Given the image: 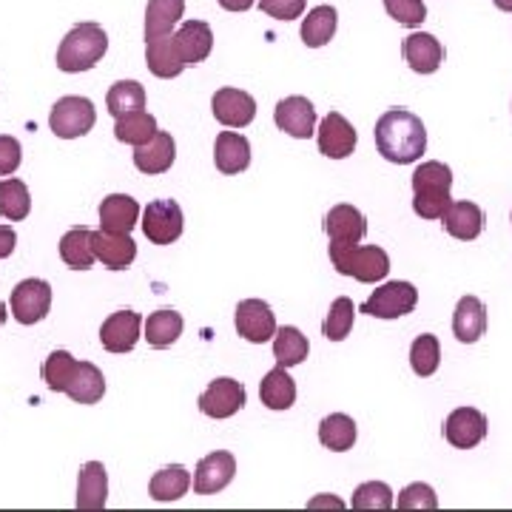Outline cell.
<instances>
[{
	"instance_id": "obj_1",
	"label": "cell",
	"mask_w": 512,
	"mask_h": 512,
	"mask_svg": "<svg viewBox=\"0 0 512 512\" xmlns=\"http://www.w3.org/2000/svg\"><path fill=\"white\" fill-rule=\"evenodd\" d=\"M376 148L387 163L410 165L421 160V154L427 151V128L407 109L384 111L376 123Z\"/></svg>"
},
{
	"instance_id": "obj_2",
	"label": "cell",
	"mask_w": 512,
	"mask_h": 512,
	"mask_svg": "<svg viewBox=\"0 0 512 512\" xmlns=\"http://www.w3.org/2000/svg\"><path fill=\"white\" fill-rule=\"evenodd\" d=\"M450 188H453L450 165L439 160L421 163L413 174V211L421 220H441L447 208L453 205Z\"/></svg>"
},
{
	"instance_id": "obj_3",
	"label": "cell",
	"mask_w": 512,
	"mask_h": 512,
	"mask_svg": "<svg viewBox=\"0 0 512 512\" xmlns=\"http://www.w3.org/2000/svg\"><path fill=\"white\" fill-rule=\"evenodd\" d=\"M106 52H109V35L103 32V26L77 23L57 49V69L66 74L89 72L103 60Z\"/></svg>"
},
{
	"instance_id": "obj_4",
	"label": "cell",
	"mask_w": 512,
	"mask_h": 512,
	"mask_svg": "<svg viewBox=\"0 0 512 512\" xmlns=\"http://www.w3.org/2000/svg\"><path fill=\"white\" fill-rule=\"evenodd\" d=\"M330 262L342 276H353L356 282H382L390 274V256L379 245H336L330 242Z\"/></svg>"
},
{
	"instance_id": "obj_5",
	"label": "cell",
	"mask_w": 512,
	"mask_h": 512,
	"mask_svg": "<svg viewBox=\"0 0 512 512\" xmlns=\"http://www.w3.org/2000/svg\"><path fill=\"white\" fill-rule=\"evenodd\" d=\"M97 123V111L89 97H60L52 114H49V128L55 131V137L60 140H77V137H86Z\"/></svg>"
},
{
	"instance_id": "obj_6",
	"label": "cell",
	"mask_w": 512,
	"mask_h": 512,
	"mask_svg": "<svg viewBox=\"0 0 512 512\" xmlns=\"http://www.w3.org/2000/svg\"><path fill=\"white\" fill-rule=\"evenodd\" d=\"M419 305V291L410 282H387L382 288H376L373 296L362 305V313L373 319H399L407 313L416 311Z\"/></svg>"
},
{
	"instance_id": "obj_7",
	"label": "cell",
	"mask_w": 512,
	"mask_h": 512,
	"mask_svg": "<svg viewBox=\"0 0 512 512\" xmlns=\"http://www.w3.org/2000/svg\"><path fill=\"white\" fill-rule=\"evenodd\" d=\"M183 208L174 200L148 202L143 211V234L154 245H171L183 237Z\"/></svg>"
},
{
	"instance_id": "obj_8",
	"label": "cell",
	"mask_w": 512,
	"mask_h": 512,
	"mask_svg": "<svg viewBox=\"0 0 512 512\" xmlns=\"http://www.w3.org/2000/svg\"><path fill=\"white\" fill-rule=\"evenodd\" d=\"M52 308V285L46 279H23L12 291V316L20 325H37Z\"/></svg>"
},
{
	"instance_id": "obj_9",
	"label": "cell",
	"mask_w": 512,
	"mask_h": 512,
	"mask_svg": "<svg viewBox=\"0 0 512 512\" xmlns=\"http://www.w3.org/2000/svg\"><path fill=\"white\" fill-rule=\"evenodd\" d=\"M234 322H237L239 336L248 339L251 345H265L276 336V316L271 305L262 299H242L234 311Z\"/></svg>"
},
{
	"instance_id": "obj_10",
	"label": "cell",
	"mask_w": 512,
	"mask_h": 512,
	"mask_svg": "<svg viewBox=\"0 0 512 512\" xmlns=\"http://www.w3.org/2000/svg\"><path fill=\"white\" fill-rule=\"evenodd\" d=\"M444 439L456 450H473L487 439V416L476 407H458L444 421Z\"/></svg>"
},
{
	"instance_id": "obj_11",
	"label": "cell",
	"mask_w": 512,
	"mask_h": 512,
	"mask_svg": "<svg viewBox=\"0 0 512 512\" xmlns=\"http://www.w3.org/2000/svg\"><path fill=\"white\" fill-rule=\"evenodd\" d=\"M245 407V387L237 379H217L200 396V410L208 419H231Z\"/></svg>"
},
{
	"instance_id": "obj_12",
	"label": "cell",
	"mask_w": 512,
	"mask_h": 512,
	"mask_svg": "<svg viewBox=\"0 0 512 512\" xmlns=\"http://www.w3.org/2000/svg\"><path fill=\"white\" fill-rule=\"evenodd\" d=\"M274 123L279 131L291 134L296 140H308L316 131V109H313L308 97L293 94V97H285V100L276 103Z\"/></svg>"
},
{
	"instance_id": "obj_13",
	"label": "cell",
	"mask_w": 512,
	"mask_h": 512,
	"mask_svg": "<svg viewBox=\"0 0 512 512\" xmlns=\"http://www.w3.org/2000/svg\"><path fill=\"white\" fill-rule=\"evenodd\" d=\"M316 143H319V151L325 157H330V160H345V157L353 154V148H356V128L350 126L345 114L330 111L328 117L319 123Z\"/></svg>"
},
{
	"instance_id": "obj_14",
	"label": "cell",
	"mask_w": 512,
	"mask_h": 512,
	"mask_svg": "<svg viewBox=\"0 0 512 512\" xmlns=\"http://www.w3.org/2000/svg\"><path fill=\"white\" fill-rule=\"evenodd\" d=\"M237 476V458L225 450H217L211 456H205L197 464L194 473V493L197 495H217L222 493Z\"/></svg>"
},
{
	"instance_id": "obj_15",
	"label": "cell",
	"mask_w": 512,
	"mask_h": 512,
	"mask_svg": "<svg viewBox=\"0 0 512 512\" xmlns=\"http://www.w3.org/2000/svg\"><path fill=\"white\" fill-rule=\"evenodd\" d=\"M143 330V316L134 311H117L100 328V342L109 353H131L140 342Z\"/></svg>"
},
{
	"instance_id": "obj_16",
	"label": "cell",
	"mask_w": 512,
	"mask_h": 512,
	"mask_svg": "<svg viewBox=\"0 0 512 512\" xmlns=\"http://www.w3.org/2000/svg\"><path fill=\"white\" fill-rule=\"evenodd\" d=\"M211 111L222 126L245 128L254 123L256 100L248 92H239V89H220L211 97Z\"/></svg>"
},
{
	"instance_id": "obj_17",
	"label": "cell",
	"mask_w": 512,
	"mask_h": 512,
	"mask_svg": "<svg viewBox=\"0 0 512 512\" xmlns=\"http://www.w3.org/2000/svg\"><path fill=\"white\" fill-rule=\"evenodd\" d=\"M325 234L336 245H359L367 234L365 214L356 205H333L325 214Z\"/></svg>"
},
{
	"instance_id": "obj_18",
	"label": "cell",
	"mask_w": 512,
	"mask_h": 512,
	"mask_svg": "<svg viewBox=\"0 0 512 512\" xmlns=\"http://www.w3.org/2000/svg\"><path fill=\"white\" fill-rule=\"evenodd\" d=\"M174 160H177V143L168 131H157L148 143L134 148V165L148 177L171 171Z\"/></svg>"
},
{
	"instance_id": "obj_19",
	"label": "cell",
	"mask_w": 512,
	"mask_h": 512,
	"mask_svg": "<svg viewBox=\"0 0 512 512\" xmlns=\"http://www.w3.org/2000/svg\"><path fill=\"white\" fill-rule=\"evenodd\" d=\"M402 55L416 74H433L444 63V46L427 32H413L404 37Z\"/></svg>"
},
{
	"instance_id": "obj_20",
	"label": "cell",
	"mask_w": 512,
	"mask_h": 512,
	"mask_svg": "<svg viewBox=\"0 0 512 512\" xmlns=\"http://www.w3.org/2000/svg\"><path fill=\"white\" fill-rule=\"evenodd\" d=\"M146 66L148 72L154 74V77H160V80L180 77L188 66H185L183 55L177 49V37L163 35L154 37V40H146Z\"/></svg>"
},
{
	"instance_id": "obj_21",
	"label": "cell",
	"mask_w": 512,
	"mask_h": 512,
	"mask_svg": "<svg viewBox=\"0 0 512 512\" xmlns=\"http://www.w3.org/2000/svg\"><path fill=\"white\" fill-rule=\"evenodd\" d=\"M92 245L97 259L109 268V271H126L128 265L137 259V242L128 234H111V231H94Z\"/></svg>"
},
{
	"instance_id": "obj_22",
	"label": "cell",
	"mask_w": 512,
	"mask_h": 512,
	"mask_svg": "<svg viewBox=\"0 0 512 512\" xmlns=\"http://www.w3.org/2000/svg\"><path fill=\"white\" fill-rule=\"evenodd\" d=\"M109 501V476L103 461H89L83 464L77 476V510H103Z\"/></svg>"
},
{
	"instance_id": "obj_23",
	"label": "cell",
	"mask_w": 512,
	"mask_h": 512,
	"mask_svg": "<svg viewBox=\"0 0 512 512\" xmlns=\"http://www.w3.org/2000/svg\"><path fill=\"white\" fill-rule=\"evenodd\" d=\"M140 220V202L128 194H111L100 205V228L111 234H131Z\"/></svg>"
},
{
	"instance_id": "obj_24",
	"label": "cell",
	"mask_w": 512,
	"mask_h": 512,
	"mask_svg": "<svg viewBox=\"0 0 512 512\" xmlns=\"http://www.w3.org/2000/svg\"><path fill=\"white\" fill-rule=\"evenodd\" d=\"M487 330V308L478 296H461L453 313V333L458 342L473 345Z\"/></svg>"
},
{
	"instance_id": "obj_25",
	"label": "cell",
	"mask_w": 512,
	"mask_h": 512,
	"mask_svg": "<svg viewBox=\"0 0 512 512\" xmlns=\"http://www.w3.org/2000/svg\"><path fill=\"white\" fill-rule=\"evenodd\" d=\"M214 163L222 174H239L251 165V143L237 131H220L214 143Z\"/></svg>"
},
{
	"instance_id": "obj_26",
	"label": "cell",
	"mask_w": 512,
	"mask_h": 512,
	"mask_svg": "<svg viewBox=\"0 0 512 512\" xmlns=\"http://www.w3.org/2000/svg\"><path fill=\"white\" fill-rule=\"evenodd\" d=\"M174 37H177V49L183 55L185 66H197L214 49V32L205 20H185Z\"/></svg>"
},
{
	"instance_id": "obj_27",
	"label": "cell",
	"mask_w": 512,
	"mask_h": 512,
	"mask_svg": "<svg viewBox=\"0 0 512 512\" xmlns=\"http://www.w3.org/2000/svg\"><path fill=\"white\" fill-rule=\"evenodd\" d=\"M66 396L77 404H97L106 396V379L92 362H77L66 384Z\"/></svg>"
},
{
	"instance_id": "obj_28",
	"label": "cell",
	"mask_w": 512,
	"mask_h": 512,
	"mask_svg": "<svg viewBox=\"0 0 512 512\" xmlns=\"http://www.w3.org/2000/svg\"><path fill=\"white\" fill-rule=\"evenodd\" d=\"M441 220H444V231L461 242H473L484 231V211L476 202H453Z\"/></svg>"
},
{
	"instance_id": "obj_29",
	"label": "cell",
	"mask_w": 512,
	"mask_h": 512,
	"mask_svg": "<svg viewBox=\"0 0 512 512\" xmlns=\"http://www.w3.org/2000/svg\"><path fill=\"white\" fill-rule=\"evenodd\" d=\"M259 399L268 410H291L296 402V382L288 376V367L276 365L259 382Z\"/></svg>"
},
{
	"instance_id": "obj_30",
	"label": "cell",
	"mask_w": 512,
	"mask_h": 512,
	"mask_svg": "<svg viewBox=\"0 0 512 512\" xmlns=\"http://www.w3.org/2000/svg\"><path fill=\"white\" fill-rule=\"evenodd\" d=\"M188 490H191V473L185 470L183 464L163 467L160 473H154L151 484H148V493H151L154 501H160V504L180 501Z\"/></svg>"
},
{
	"instance_id": "obj_31",
	"label": "cell",
	"mask_w": 512,
	"mask_h": 512,
	"mask_svg": "<svg viewBox=\"0 0 512 512\" xmlns=\"http://www.w3.org/2000/svg\"><path fill=\"white\" fill-rule=\"evenodd\" d=\"M336 23H339V12L333 6H316L308 12V18L302 20V43L308 49H322L328 46L333 35H336Z\"/></svg>"
},
{
	"instance_id": "obj_32",
	"label": "cell",
	"mask_w": 512,
	"mask_h": 512,
	"mask_svg": "<svg viewBox=\"0 0 512 512\" xmlns=\"http://www.w3.org/2000/svg\"><path fill=\"white\" fill-rule=\"evenodd\" d=\"M183 316L177 311H157L148 316L143 322V330H146V342L151 348L165 350L171 348L180 336H183Z\"/></svg>"
},
{
	"instance_id": "obj_33",
	"label": "cell",
	"mask_w": 512,
	"mask_h": 512,
	"mask_svg": "<svg viewBox=\"0 0 512 512\" xmlns=\"http://www.w3.org/2000/svg\"><path fill=\"white\" fill-rule=\"evenodd\" d=\"M92 234L89 228H72L69 234H63L60 239V256H63V262L74 268V271H89L94 265V245H92Z\"/></svg>"
},
{
	"instance_id": "obj_34",
	"label": "cell",
	"mask_w": 512,
	"mask_h": 512,
	"mask_svg": "<svg viewBox=\"0 0 512 512\" xmlns=\"http://www.w3.org/2000/svg\"><path fill=\"white\" fill-rule=\"evenodd\" d=\"M185 0H148L146 40L171 35V29L183 20Z\"/></svg>"
},
{
	"instance_id": "obj_35",
	"label": "cell",
	"mask_w": 512,
	"mask_h": 512,
	"mask_svg": "<svg viewBox=\"0 0 512 512\" xmlns=\"http://www.w3.org/2000/svg\"><path fill=\"white\" fill-rule=\"evenodd\" d=\"M319 441L333 453H345L356 444V421L348 413H330L319 421Z\"/></svg>"
},
{
	"instance_id": "obj_36",
	"label": "cell",
	"mask_w": 512,
	"mask_h": 512,
	"mask_svg": "<svg viewBox=\"0 0 512 512\" xmlns=\"http://www.w3.org/2000/svg\"><path fill=\"white\" fill-rule=\"evenodd\" d=\"M311 353L308 345V336H302V330L285 325V328H276L274 336V359L276 365L282 367H296L302 365Z\"/></svg>"
},
{
	"instance_id": "obj_37",
	"label": "cell",
	"mask_w": 512,
	"mask_h": 512,
	"mask_svg": "<svg viewBox=\"0 0 512 512\" xmlns=\"http://www.w3.org/2000/svg\"><path fill=\"white\" fill-rule=\"evenodd\" d=\"M160 128H157V120H154V114H148V111H128L123 117H117V126H114V137L120 140V143H128V146H143L148 143L154 134H157Z\"/></svg>"
},
{
	"instance_id": "obj_38",
	"label": "cell",
	"mask_w": 512,
	"mask_h": 512,
	"mask_svg": "<svg viewBox=\"0 0 512 512\" xmlns=\"http://www.w3.org/2000/svg\"><path fill=\"white\" fill-rule=\"evenodd\" d=\"M32 214V197H29V188L20 180H3L0 183V217L3 220L20 222Z\"/></svg>"
},
{
	"instance_id": "obj_39",
	"label": "cell",
	"mask_w": 512,
	"mask_h": 512,
	"mask_svg": "<svg viewBox=\"0 0 512 512\" xmlns=\"http://www.w3.org/2000/svg\"><path fill=\"white\" fill-rule=\"evenodd\" d=\"M106 106H109L111 117H123L128 111L146 109V89L137 80H120L109 89Z\"/></svg>"
},
{
	"instance_id": "obj_40",
	"label": "cell",
	"mask_w": 512,
	"mask_h": 512,
	"mask_svg": "<svg viewBox=\"0 0 512 512\" xmlns=\"http://www.w3.org/2000/svg\"><path fill=\"white\" fill-rule=\"evenodd\" d=\"M441 365V348H439V339L433 336V333H421L413 339V345H410V367H413V373L421 376V379H427V376H433Z\"/></svg>"
},
{
	"instance_id": "obj_41",
	"label": "cell",
	"mask_w": 512,
	"mask_h": 512,
	"mask_svg": "<svg viewBox=\"0 0 512 512\" xmlns=\"http://www.w3.org/2000/svg\"><path fill=\"white\" fill-rule=\"evenodd\" d=\"M353 319H356V308L348 296H339L333 305H330L328 319L322 322V336L328 342H342L348 339V333L353 330Z\"/></svg>"
},
{
	"instance_id": "obj_42",
	"label": "cell",
	"mask_w": 512,
	"mask_h": 512,
	"mask_svg": "<svg viewBox=\"0 0 512 512\" xmlns=\"http://www.w3.org/2000/svg\"><path fill=\"white\" fill-rule=\"evenodd\" d=\"M393 501V490L384 481H365L356 487V493L350 498L353 510H390Z\"/></svg>"
},
{
	"instance_id": "obj_43",
	"label": "cell",
	"mask_w": 512,
	"mask_h": 512,
	"mask_svg": "<svg viewBox=\"0 0 512 512\" xmlns=\"http://www.w3.org/2000/svg\"><path fill=\"white\" fill-rule=\"evenodd\" d=\"M74 365H77V359L69 350H52L49 359L43 362V382L49 384V390H55V393H66Z\"/></svg>"
},
{
	"instance_id": "obj_44",
	"label": "cell",
	"mask_w": 512,
	"mask_h": 512,
	"mask_svg": "<svg viewBox=\"0 0 512 512\" xmlns=\"http://www.w3.org/2000/svg\"><path fill=\"white\" fill-rule=\"evenodd\" d=\"M396 504H399V510H436L439 507V498H436V490L430 484L416 481V484L404 487Z\"/></svg>"
},
{
	"instance_id": "obj_45",
	"label": "cell",
	"mask_w": 512,
	"mask_h": 512,
	"mask_svg": "<svg viewBox=\"0 0 512 512\" xmlns=\"http://www.w3.org/2000/svg\"><path fill=\"white\" fill-rule=\"evenodd\" d=\"M384 12L402 26H421L427 20V6L421 0H384Z\"/></svg>"
},
{
	"instance_id": "obj_46",
	"label": "cell",
	"mask_w": 512,
	"mask_h": 512,
	"mask_svg": "<svg viewBox=\"0 0 512 512\" xmlns=\"http://www.w3.org/2000/svg\"><path fill=\"white\" fill-rule=\"evenodd\" d=\"M308 0H259V9L276 20H296L302 18Z\"/></svg>"
},
{
	"instance_id": "obj_47",
	"label": "cell",
	"mask_w": 512,
	"mask_h": 512,
	"mask_svg": "<svg viewBox=\"0 0 512 512\" xmlns=\"http://www.w3.org/2000/svg\"><path fill=\"white\" fill-rule=\"evenodd\" d=\"M23 148L15 137H0V177H9L20 168Z\"/></svg>"
},
{
	"instance_id": "obj_48",
	"label": "cell",
	"mask_w": 512,
	"mask_h": 512,
	"mask_svg": "<svg viewBox=\"0 0 512 512\" xmlns=\"http://www.w3.org/2000/svg\"><path fill=\"white\" fill-rule=\"evenodd\" d=\"M15 245H18V234H15V228H9V225H0V259L12 256Z\"/></svg>"
},
{
	"instance_id": "obj_49",
	"label": "cell",
	"mask_w": 512,
	"mask_h": 512,
	"mask_svg": "<svg viewBox=\"0 0 512 512\" xmlns=\"http://www.w3.org/2000/svg\"><path fill=\"white\" fill-rule=\"evenodd\" d=\"M254 3L256 0H220V6L222 9H228V12H248Z\"/></svg>"
},
{
	"instance_id": "obj_50",
	"label": "cell",
	"mask_w": 512,
	"mask_h": 512,
	"mask_svg": "<svg viewBox=\"0 0 512 512\" xmlns=\"http://www.w3.org/2000/svg\"><path fill=\"white\" fill-rule=\"evenodd\" d=\"M493 3L501 12H512V0H493Z\"/></svg>"
},
{
	"instance_id": "obj_51",
	"label": "cell",
	"mask_w": 512,
	"mask_h": 512,
	"mask_svg": "<svg viewBox=\"0 0 512 512\" xmlns=\"http://www.w3.org/2000/svg\"><path fill=\"white\" fill-rule=\"evenodd\" d=\"M3 325H6V305L0 302V328H3Z\"/></svg>"
}]
</instances>
